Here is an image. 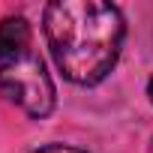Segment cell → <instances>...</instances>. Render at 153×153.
Returning <instances> with one entry per match:
<instances>
[{
	"label": "cell",
	"instance_id": "277c9868",
	"mask_svg": "<svg viewBox=\"0 0 153 153\" xmlns=\"http://www.w3.org/2000/svg\"><path fill=\"white\" fill-rule=\"evenodd\" d=\"M36 153H87V150H78V147H69V144H48V147H39Z\"/></svg>",
	"mask_w": 153,
	"mask_h": 153
},
{
	"label": "cell",
	"instance_id": "6da1fadb",
	"mask_svg": "<svg viewBox=\"0 0 153 153\" xmlns=\"http://www.w3.org/2000/svg\"><path fill=\"white\" fill-rule=\"evenodd\" d=\"M123 15L99 0H54L45 6V36L60 72L75 84H99L123 45Z\"/></svg>",
	"mask_w": 153,
	"mask_h": 153
},
{
	"label": "cell",
	"instance_id": "7a4b0ae2",
	"mask_svg": "<svg viewBox=\"0 0 153 153\" xmlns=\"http://www.w3.org/2000/svg\"><path fill=\"white\" fill-rule=\"evenodd\" d=\"M0 93L12 99L18 108H24L30 117H45L54 108L51 75L33 51L0 63Z\"/></svg>",
	"mask_w": 153,
	"mask_h": 153
},
{
	"label": "cell",
	"instance_id": "5b68a950",
	"mask_svg": "<svg viewBox=\"0 0 153 153\" xmlns=\"http://www.w3.org/2000/svg\"><path fill=\"white\" fill-rule=\"evenodd\" d=\"M147 96H150V102H153V78H150V84H147Z\"/></svg>",
	"mask_w": 153,
	"mask_h": 153
},
{
	"label": "cell",
	"instance_id": "3957f363",
	"mask_svg": "<svg viewBox=\"0 0 153 153\" xmlns=\"http://www.w3.org/2000/svg\"><path fill=\"white\" fill-rule=\"evenodd\" d=\"M30 51V24L21 15L0 21V63Z\"/></svg>",
	"mask_w": 153,
	"mask_h": 153
}]
</instances>
